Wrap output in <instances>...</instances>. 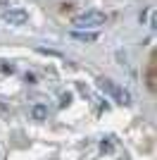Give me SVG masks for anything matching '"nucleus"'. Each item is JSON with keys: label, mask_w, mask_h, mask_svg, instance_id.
I'll return each mask as SVG.
<instances>
[{"label": "nucleus", "mask_w": 157, "mask_h": 160, "mask_svg": "<svg viewBox=\"0 0 157 160\" xmlns=\"http://www.w3.org/2000/svg\"><path fill=\"white\" fill-rule=\"evenodd\" d=\"M140 22H148V27H155V7H145V12L140 14Z\"/></svg>", "instance_id": "obj_6"}, {"label": "nucleus", "mask_w": 157, "mask_h": 160, "mask_svg": "<svg viewBox=\"0 0 157 160\" xmlns=\"http://www.w3.org/2000/svg\"><path fill=\"white\" fill-rule=\"evenodd\" d=\"M72 38L81 41V43H95V41H98V31H78V29H74Z\"/></svg>", "instance_id": "obj_4"}, {"label": "nucleus", "mask_w": 157, "mask_h": 160, "mask_svg": "<svg viewBox=\"0 0 157 160\" xmlns=\"http://www.w3.org/2000/svg\"><path fill=\"white\" fill-rule=\"evenodd\" d=\"M67 103H69V96L64 93V96H62V98H59V105H67Z\"/></svg>", "instance_id": "obj_7"}, {"label": "nucleus", "mask_w": 157, "mask_h": 160, "mask_svg": "<svg viewBox=\"0 0 157 160\" xmlns=\"http://www.w3.org/2000/svg\"><path fill=\"white\" fill-rule=\"evenodd\" d=\"M107 22V14L98 12V10H91V12H81L72 19V27L78 29V31H98Z\"/></svg>", "instance_id": "obj_1"}, {"label": "nucleus", "mask_w": 157, "mask_h": 160, "mask_svg": "<svg viewBox=\"0 0 157 160\" xmlns=\"http://www.w3.org/2000/svg\"><path fill=\"white\" fill-rule=\"evenodd\" d=\"M48 115H50V110H48V105H43V103H36V105L31 108V117L38 122H45Z\"/></svg>", "instance_id": "obj_5"}, {"label": "nucleus", "mask_w": 157, "mask_h": 160, "mask_svg": "<svg viewBox=\"0 0 157 160\" xmlns=\"http://www.w3.org/2000/svg\"><path fill=\"white\" fill-rule=\"evenodd\" d=\"M2 22H5L7 27H21V24L29 22V12L21 10V7H10V10L2 12Z\"/></svg>", "instance_id": "obj_3"}, {"label": "nucleus", "mask_w": 157, "mask_h": 160, "mask_svg": "<svg viewBox=\"0 0 157 160\" xmlns=\"http://www.w3.org/2000/svg\"><path fill=\"white\" fill-rule=\"evenodd\" d=\"M98 84H100V88H105V91H107L112 98L117 100V103H121V105H131V93L126 91V88L117 86V84H114V81H110V79H100Z\"/></svg>", "instance_id": "obj_2"}]
</instances>
